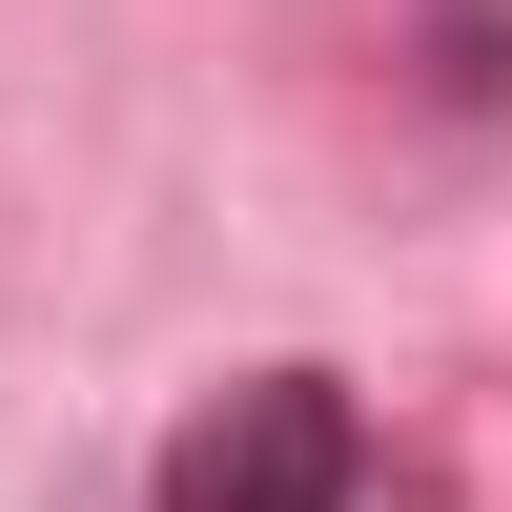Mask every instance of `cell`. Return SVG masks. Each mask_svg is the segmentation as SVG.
<instances>
[{"instance_id": "obj_1", "label": "cell", "mask_w": 512, "mask_h": 512, "mask_svg": "<svg viewBox=\"0 0 512 512\" xmlns=\"http://www.w3.org/2000/svg\"><path fill=\"white\" fill-rule=\"evenodd\" d=\"M369 492V410L328 369H246L226 410L164 431V512H349Z\"/></svg>"}]
</instances>
